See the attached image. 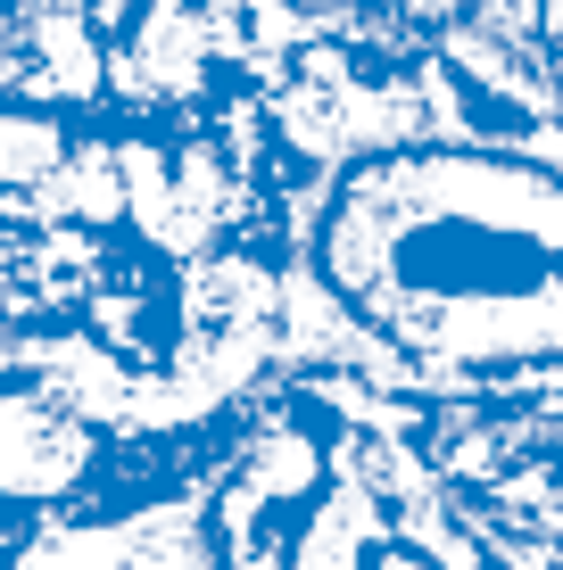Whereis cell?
<instances>
[{
  "mask_svg": "<svg viewBox=\"0 0 563 570\" xmlns=\"http://www.w3.org/2000/svg\"><path fill=\"white\" fill-rule=\"evenodd\" d=\"M316 273L406 372H563V166L481 149L348 166L316 224Z\"/></svg>",
  "mask_w": 563,
  "mask_h": 570,
  "instance_id": "obj_1",
  "label": "cell"
}]
</instances>
